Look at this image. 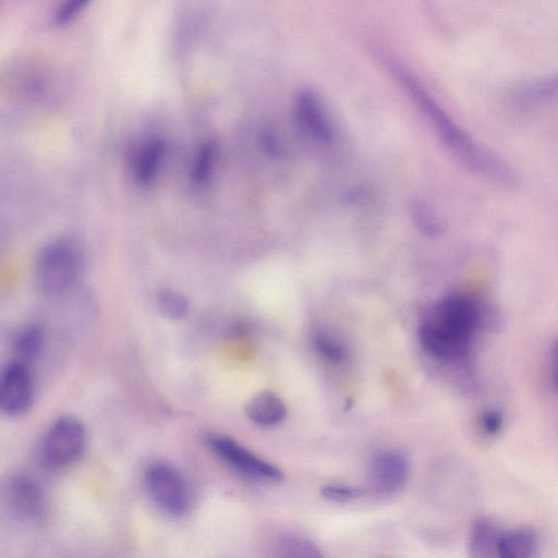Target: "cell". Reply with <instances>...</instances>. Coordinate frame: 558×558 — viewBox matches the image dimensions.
Listing matches in <instances>:
<instances>
[{"label":"cell","instance_id":"cell-1","mask_svg":"<svg viewBox=\"0 0 558 558\" xmlns=\"http://www.w3.org/2000/svg\"><path fill=\"white\" fill-rule=\"evenodd\" d=\"M488 308L465 293L441 298L418 328L423 349L448 362L466 359L477 333L487 326Z\"/></svg>","mask_w":558,"mask_h":558},{"label":"cell","instance_id":"cell-2","mask_svg":"<svg viewBox=\"0 0 558 558\" xmlns=\"http://www.w3.org/2000/svg\"><path fill=\"white\" fill-rule=\"evenodd\" d=\"M389 66L433 124L442 143L464 167L504 185L518 182L512 168L462 130L404 66L396 62Z\"/></svg>","mask_w":558,"mask_h":558},{"label":"cell","instance_id":"cell-3","mask_svg":"<svg viewBox=\"0 0 558 558\" xmlns=\"http://www.w3.org/2000/svg\"><path fill=\"white\" fill-rule=\"evenodd\" d=\"M84 268L80 245L66 238L47 243L35 260L34 276L37 288L49 296L70 291L78 281Z\"/></svg>","mask_w":558,"mask_h":558},{"label":"cell","instance_id":"cell-4","mask_svg":"<svg viewBox=\"0 0 558 558\" xmlns=\"http://www.w3.org/2000/svg\"><path fill=\"white\" fill-rule=\"evenodd\" d=\"M85 445L86 430L82 422L73 416H62L45 434L40 458L46 466L62 469L81 458Z\"/></svg>","mask_w":558,"mask_h":558},{"label":"cell","instance_id":"cell-5","mask_svg":"<svg viewBox=\"0 0 558 558\" xmlns=\"http://www.w3.org/2000/svg\"><path fill=\"white\" fill-rule=\"evenodd\" d=\"M144 480L148 495L163 512L180 515L187 510L189 488L175 468L165 462H154L147 466Z\"/></svg>","mask_w":558,"mask_h":558},{"label":"cell","instance_id":"cell-6","mask_svg":"<svg viewBox=\"0 0 558 558\" xmlns=\"http://www.w3.org/2000/svg\"><path fill=\"white\" fill-rule=\"evenodd\" d=\"M205 440L217 457L247 477L264 482H278L282 478L279 468L256 456L231 437L208 434Z\"/></svg>","mask_w":558,"mask_h":558},{"label":"cell","instance_id":"cell-7","mask_svg":"<svg viewBox=\"0 0 558 558\" xmlns=\"http://www.w3.org/2000/svg\"><path fill=\"white\" fill-rule=\"evenodd\" d=\"M34 400V380L29 365L13 361L2 371L0 379V409L8 416L26 413Z\"/></svg>","mask_w":558,"mask_h":558},{"label":"cell","instance_id":"cell-8","mask_svg":"<svg viewBox=\"0 0 558 558\" xmlns=\"http://www.w3.org/2000/svg\"><path fill=\"white\" fill-rule=\"evenodd\" d=\"M409 470V462L403 453L397 450L379 451L368 463V486L381 495L393 494L404 486Z\"/></svg>","mask_w":558,"mask_h":558},{"label":"cell","instance_id":"cell-9","mask_svg":"<svg viewBox=\"0 0 558 558\" xmlns=\"http://www.w3.org/2000/svg\"><path fill=\"white\" fill-rule=\"evenodd\" d=\"M295 112L302 126L318 142L330 143L333 130L323 104L312 88H301L295 95Z\"/></svg>","mask_w":558,"mask_h":558},{"label":"cell","instance_id":"cell-10","mask_svg":"<svg viewBox=\"0 0 558 558\" xmlns=\"http://www.w3.org/2000/svg\"><path fill=\"white\" fill-rule=\"evenodd\" d=\"M9 502L14 512L26 520H37L44 513V495L38 483L31 476L17 474L8 486Z\"/></svg>","mask_w":558,"mask_h":558},{"label":"cell","instance_id":"cell-11","mask_svg":"<svg viewBox=\"0 0 558 558\" xmlns=\"http://www.w3.org/2000/svg\"><path fill=\"white\" fill-rule=\"evenodd\" d=\"M500 527L490 518L480 517L473 521L469 532L471 558H499L498 542Z\"/></svg>","mask_w":558,"mask_h":558},{"label":"cell","instance_id":"cell-12","mask_svg":"<svg viewBox=\"0 0 558 558\" xmlns=\"http://www.w3.org/2000/svg\"><path fill=\"white\" fill-rule=\"evenodd\" d=\"M538 536L531 526L502 531L498 542L499 558H536Z\"/></svg>","mask_w":558,"mask_h":558},{"label":"cell","instance_id":"cell-13","mask_svg":"<svg viewBox=\"0 0 558 558\" xmlns=\"http://www.w3.org/2000/svg\"><path fill=\"white\" fill-rule=\"evenodd\" d=\"M245 413L257 425L272 426L284 420L287 409L275 393L263 391L247 402Z\"/></svg>","mask_w":558,"mask_h":558},{"label":"cell","instance_id":"cell-14","mask_svg":"<svg viewBox=\"0 0 558 558\" xmlns=\"http://www.w3.org/2000/svg\"><path fill=\"white\" fill-rule=\"evenodd\" d=\"M44 347V333L37 325H26L13 337L12 349L16 361L29 364L36 360Z\"/></svg>","mask_w":558,"mask_h":558},{"label":"cell","instance_id":"cell-15","mask_svg":"<svg viewBox=\"0 0 558 558\" xmlns=\"http://www.w3.org/2000/svg\"><path fill=\"white\" fill-rule=\"evenodd\" d=\"M410 216L416 228L426 235L442 233L445 226L437 213L422 199H413L409 206Z\"/></svg>","mask_w":558,"mask_h":558},{"label":"cell","instance_id":"cell-16","mask_svg":"<svg viewBox=\"0 0 558 558\" xmlns=\"http://www.w3.org/2000/svg\"><path fill=\"white\" fill-rule=\"evenodd\" d=\"M278 558H324L312 541L298 535L282 536L277 544Z\"/></svg>","mask_w":558,"mask_h":558},{"label":"cell","instance_id":"cell-17","mask_svg":"<svg viewBox=\"0 0 558 558\" xmlns=\"http://www.w3.org/2000/svg\"><path fill=\"white\" fill-rule=\"evenodd\" d=\"M158 312L168 319L180 320L184 318L190 311V301L181 292L173 289H162L156 298Z\"/></svg>","mask_w":558,"mask_h":558},{"label":"cell","instance_id":"cell-18","mask_svg":"<svg viewBox=\"0 0 558 558\" xmlns=\"http://www.w3.org/2000/svg\"><path fill=\"white\" fill-rule=\"evenodd\" d=\"M316 352L326 361L339 364L347 360L345 345L333 336L326 332H317L313 338Z\"/></svg>","mask_w":558,"mask_h":558},{"label":"cell","instance_id":"cell-19","mask_svg":"<svg viewBox=\"0 0 558 558\" xmlns=\"http://www.w3.org/2000/svg\"><path fill=\"white\" fill-rule=\"evenodd\" d=\"M322 495L331 501L344 502L362 497L364 488L347 484H327L322 487Z\"/></svg>","mask_w":558,"mask_h":558},{"label":"cell","instance_id":"cell-20","mask_svg":"<svg viewBox=\"0 0 558 558\" xmlns=\"http://www.w3.org/2000/svg\"><path fill=\"white\" fill-rule=\"evenodd\" d=\"M558 94V75L542 80L523 90L524 101H538Z\"/></svg>","mask_w":558,"mask_h":558},{"label":"cell","instance_id":"cell-21","mask_svg":"<svg viewBox=\"0 0 558 558\" xmlns=\"http://www.w3.org/2000/svg\"><path fill=\"white\" fill-rule=\"evenodd\" d=\"M504 425L502 413L498 410H487L481 416V427L486 435H497Z\"/></svg>","mask_w":558,"mask_h":558},{"label":"cell","instance_id":"cell-22","mask_svg":"<svg viewBox=\"0 0 558 558\" xmlns=\"http://www.w3.org/2000/svg\"><path fill=\"white\" fill-rule=\"evenodd\" d=\"M553 366H551V379L554 387L558 390V337L553 348Z\"/></svg>","mask_w":558,"mask_h":558}]
</instances>
